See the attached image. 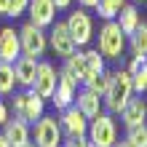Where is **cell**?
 I'll list each match as a JSON object with an SVG mask.
<instances>
[{"mask_svg": "<svg viewBox=\"0 0 147 147\" xmlns=\"http://www.w3.org/2000/svg\"><path fill=\"white\" fill-rule=\"evenodd\" d=\"M64 67H67V70H70V72L78 78V83H86V80H88V75H91L88 64H86L83 51H75V54H70V56L64 59Z\"/></svg>", "mask_w": 147, "mask_h": 147, "instance_id": "obj_19", "label": "cell"}, {"mask_svg": "<svg viewBox=\"0 0 147 147\" xmlns=\"http://www.w3.org/2000/svg\"><path fill=\"white\" fill-rule=\"evenodd\" d=\"M24 13H30V22L38 24V27H43V30L56 22V5H54V0H30Z\"/></svg>", "mask_w": 147, "mask_h": 147, "instance_id": "obj_11", "label": "cell"}, {"mask_svg": "<svg viewBox=\"0 0 147 147\" xmlns=\"http://www.w3.org/2000/svg\"><path fill=\"white\" fill-rule=\"evenodd\" d=\"M86 134H88V142L94 147H112L118 142V126H115V120H112L110 115H105V112H99L96 118H91Z\"/></svg>", "mask_w": 147, "mask_h": 147, "instance_id": "obj_3", "label": "cell"}, {"mask_svg": "<svg viewBox=\"0 0 147 147\" xmlns=\"http://www.w3.org/2000/svg\"><path fill=\"white\" fill-rule=\"evenodd\" d=\"M112 147H131V144H128V142L123 139V142H115V144H112Z\"/></svg>", "mask_w": 147, "mask_h": 147, "instance_id": "obj_35", "label": "cell"}, {"mask_svg": "<svg viewBox=\"0 0 147 147\" xmlns=\"http://www.w3.org/2000/svg\"><path fill=\"white\" fill-rule=\"evenodd\" d=\"M131 88H134V94L147 91V67H139L136 72H131Z\"/></svg>", "mask_w": 147, "mask_h": 147, "instance_id": "obj_26", "label": "cell"}, {"mask_svg": "<svg viewBox=\"0 0 147 147\" xmlns=\"http://www.w3.org/2000/svg\"><path fill=\"white\" fill-rule=\"evenodd\" d=\"M22 147H38V144L35 142H27V144H22Z\"/></svg>", "mask_w": 147, "mask_h": 147, "instance_id": "obj_36", "label": "cell"}, {"mask_svg": "<svg viewBox=\"0 0 147 147\" xmlns=\"http://www.w3.org/2000/svg\"><path fill=\"white\" fill-rule=\"evenodd\" d=\"M120 5H123L120 0H99V3L94 5V8H96V13H99L105 22H107V19H115V16H118Z\"/></svg>", "mask_w": 147, "mask_h": 147, "instance_id": "obj_24", "label": "cell"}, {"mask_svg": "<svg viewBox=\"0 0 147 147\" xmlns=\"http://www.w3.org/2000/svg\"><path fill=\"white\" fill-rule=\"evenodd\" d=\"M96 3H99V0H78V5H80V8H94Z\"/></svg>", "mask_w": 147, "mask_h": 147, "instance_id": "obj_31", "label": "cell"}, {"mask_svg": "<svg viewBox=\"0 0 147 147\" xmlns=\"http://www.w3.org/2000/svg\"><path fill=\"white\" fill-rule=\"evenodd\" d=\"M128 48H131V56H147V24L139 22L131 35H128Z\"/></svg>", "mask_w": 147, "mask_h": 147, "instance_id": "obj_20", "label": "cell"}, {"mask_svg": "<svg viewBox=\"0 0 147 147\" xmlns=\"http://www.w3.org/2000/svg\"><path fill=\"white\" fill-rule=\"evenodd\" d=\"M22 56V46H19V32L13 27H3L0 30V62H16Z\"/></svg>", "mask_w": 147, "mask_h": 147, "instance_id": "obj_13", "label": "cell"}, {"mask_svg": "<svg viewBox=\"0 0 147 147\" xmlns=\"http://www.w3.org/2000/svg\"><path fill=\"white\" fill-rule=\"evenodd\" d=\"M75 91H78V78L67 70V67H62V70H59L56 88H54V96H51V102L56 105V110L70 107L72 102H75Z\"/></svg>", "mask_w": 147, "mask_h": 147, "instance_id": "obj_8", "label": "cell"}, {"mask_svg": "<svg viewBox=\"0 0 147 147\" xmlns=\"http://www.w3.org/2000/svg\"><path fill=\"white\" fill-rule=\"evenodd\" d=\"M88 136L80 134V136H67V139H62V147H88Z\"/></svg>", "mask_w": 147, "mask_h": 147, "instance_id": "obj_28", "label": "cell"}, {"mask_svg": "<svg viewBox=\"0 0 147 147\" xmlns=\"http://www.w3.org/2000/svg\"><path fill=\"white\" fill-rule=\"evenodd\" d=\"M134 96V88H131V72L128 70H120V72H112L110 78V86L107 91L102 94V105H105L110 112H118L126 107V102Z\"/></svg>", "mask_w": 147, "mask_h": 147, "instance_id": "obj_1", "label": "cell"}, {"mask_svg": "<svg viewBox=\"0 0 147 147\" xmlns=\"http://www.w3.org/2000/svg\"><path fill=\"white\" fill-rule=\"evenodd\" d=\"M139 3H142V0H139Z\"/></svg>", "mask_w": 147, "mask_h": 147, "instance_id": "obj_39", "label": "cell"}, {"mask_svg": "<svg viewBox=\"0 0 147 147\" xmlns=\"http://www.w3.org/2000/svg\"><path fill=\"white\" fill-rule=\"evenodd\" d=\"M8 118H11V115H8V105H5V102H0V126H3Z\"/></svg>", "mask_w": 147, "mask_h": 147, "instance_id": "obj_30", "label": "cell"}, {"mask_svg": "<svg viewBox=\"0 0 147 147\" xmlns=\"http://www.w3.org/2000/svg\"><path fill=\"white\" fill-rule=\"evenodd\" d=\"M75 107L91 120V118H96L99 112H102V96H99V94H94V91H88V88L75 91Z\"/></svg>", "mask_w": 147, "mask_h": 147, "instance_id": "obj_17", "label": "cell"}, {"mask_svg": "<svg viewBox=\"0 0 147 147\" xmlns=\"http://www.w3.org/2000/svg\"><path fill=\"white\" fill-rule=\"evenodd\" d=\"M139 67H144V56H131V64H128V72H136Z\"/></svg>", "mask_w": 147, "mask_h": 147, "instance_id": "obj_29", "label": "cell"}, {"mask_svg": "<svg viewBox=\"0 0 147 147\" xmlns=\"http://www.w3.org/2000/svg\"><path fill=\"white\" fill-rule=\"evenodd\" d=\"M48 46L54 48V54L62 56V59H67L70 54H75V51H78V46H75V40H72V35H70V30H67L64 22H54V24H51Z\"/></svg>", "mask_w": 147, "mask_h": 147, "instance_id": "obj_9", "label": "cell"}, {"mask_svg": "<svg viewBox=\"0 0 147 147\" xmlns=\"http://www.w3.org/2000/svg\"><path fill=\"white\" fill-rule=\"evenodd\" d=\"M83 56H86V64H88V70H91V72H102V70H105V56H102L96 48L83 51Z\"/></svg>", "mask_w": 147, "mask_h": 147, "instance_id": "obj_25", "label": "cell"}, {"mask_svg": "<svg viewBox=\"0 0 147 147\" xmlns=\"http://www.w3.org/2000/svg\"><path fill=\"white\" fill-rule=\"evenodd\" d=\"M19 46H22V54L40 59L48 51V35H46V30L38 27V24H32V22H27L19 30Z\"/></svg>", "mask_w": 147, "mask_h": 147, "instance_id": "obj_5", "label": "cell"}, {"mask_svg": "<svg viewBox=\"0 0 147 147\" xmlns=\"http://www.w3.org/2000/svg\"><path fill=\"white\" fill-rule=\"evenodd\" d=\"M110 78H112V72L105 67L102 72H91V75H88V80H86L83 86H86L88 91H94V94H99V96H102V94L107 91V86H110Z\"/></svg>", "mask_w": 147, "mask_h": 147, "instance_id": "obj_22", "label": "cell"}, {"mask_svg": "<svg viewBox=\"0 0 147 147\" xmlns=\"http://www.w3.org/2000/svg\"><path fill=\"white\" fill-rule=\"evenodd\" d=\"M120 3H126V0H120Z\"/></svg>", "mask_w": 147, "mask_h": 147, "instance_id": "obj_38", "label": "cell"}, {"mask_svg": "<svg viewBox=\"0 0 147 147\" xmlns=\"http://www.w3.org/2000/svg\"><path fill=\"white\" fill-rule=\"evenodd\" d=\"M67 30H70V35L75 40V46H88L91 38H94V19L88 13V8H75V11L67 16Z\"/></svg>", "mask_w": 147, "mask_h": 147, "instance_id": "obj_6", "label": "cell"}, {"mask_svg": "<svg viewBox=\"0 0 147 147\" xmlns=\"http://www.w3.org/2000/svg\"><path fill=\"white\" fill-rule=\"evenodd\" d=\"M27 3H30V0H8V13L5 16H13V19L22 16L24 11H27Z\"/></svg>", "mask_w": 147, "mask_h": 147, "instance_id": "obj_27", "label": "cell"}, {"mask_svg": "<svg viewBox=\"0 0 147 147\" xmlns=\"http://www.w3.org/2000/svg\"><path fill=\"white\" fill-rule=\"evenodd\" d=\"M0 147H11V144H8V139H5L3 134H0Z\"/></svg>", "mask_w": 147, "mask_h": 147, "instance_id": "obj_34", "label": "cell"}, {"mask_svg": "<svg viewBox=\"0 0 147 147\" xmlns=\"http://www.w3.org/2000/svg\"><path fill=\"white\" fill-rule=\"evenodd\" d=\"M144 67H147V56H144Z\"/></svg>", "mask_w": 147, "mask_h": 147, "instance_id": "obj_37", "label": "cell"}, {"mask_svg": "<svg viewBox=\"0 0 147 147\" xmlns=\"http://www.w3.org/2000/svg\"><path fill=\"white\" fill-rule=\"evenodd\" d=\"M59 126H62V131H64L67 136H80V134H86V128H88V118H86L78 107L70 105V107L62 110Z\"/></svg>", "mask_w": 147, "mask_h": 147, "instance_id": "obj_12", "label": "cell"}, {"mask_svg": "<svg viewBox=\"0 0 147 147\" xmlns=\"http://www.w3.org/2000/svg\"><path fill=\"white\" fill-rule=\"evenodd\" d=\"M3 136L8 139L11 147H22L30 142V123L22 118H8L3 123Z\"/></svg>", "mask_w": 147, "mask_h": 147, "instance_id": "obj_14", "label": "cell"}, {"mask_svg": "<svg viewBox=\"0 0 147 147\" xmlns=\"http://www.w3.org/2000/svg\"><path fill=\"white\" fill-rule=\"evenodd\" d=\"M13 72H16V83L24 86V88H30L32 80H35V72H38V59L22 54V56L13 62Z\"/></svg>", "mask_w": 147, "mask_h": 147, "instance_id": "obj_16", "label": "cell"}, {"mask_svg": "<svg viewBox=\"0 0 147 147\" xmlns=\"http://www.w3.org/2000/svg\"><path fill=\"white\" fill-rule=\"evenodd\" d=\"M54 5H56V11H59V8H70L72 0H54Z\"/></svg>", "mask_w": 147, "mask_h": 147, "instance_id": "obj_32", "label": "cell"}, {"mask_svg": "<svg viewBox=\"0 0 147 147\" xmlns=\"http://www.w3.org/2000/svg\"><path fill=\"white\" fill-rule=\"evenodd\" d=\"M16 72L11 62H0V96H11L16 88Z\"/></svg>", "mask_w": 147, "mask_h": 147, "instance_id": "obj_21", "label": "cell"}, {"mask_svg": "<svg viewBox=\"0 0 147 147\" xmlns=\"http://www.w3.org/2000/svg\"><path fill=\"white\" fill-rule=\"evenodd\" d=\"M46 112V99L35 91H22V94H13V115L27 120V123H35V120Z\"/></svg>", "mask_w": 147, "mask_h": 147, "instance_id": "obj_4", "label": "cell"}, {"mask_svg": "<svg viewBox=\"0 0 147 147\" xmlns=\"http://www.w3.org/2000/svg\"><path fill=\"white\" fill-rule=\"evenodd\" d=\"M56 80H59V72L51 62H38V72H35V80H32L30 88L40 94L43 99H51L54 96V88H56Z\"/></svg>", "mask_w": 147, "mask_h": 147, "instance_id": "obj_10", "label": "cell"}, {"mask_svg": "<svg viewBox=\"0 0 147 147\" xmlns=\"http://www.w3.org/2000/svg\"><path fill=\"white\" fill-rule=\"evenodd\" d=\"M64 139V131L59 126V120L54 115H43L35 120V144L38 147H62Z\"/></svg>", "mask_w": 147, "mask_h": 147, "instance_id": "obj_7", "label": "cell"}, {"mask_svg": "<svg viewBox=\"0 0 147 147\" xmlns=\"http://www.w3.org/2000/svg\"><path fill=\"white\" fill-rule=\"evenodd\" d=\"M123 48H126V35L120 32L115 19H107L105 27L99 30V48L96 51L105 56V62H115V59H120Z\"/></svg>", "mask_w": 147, "mask_h": 147, "instance_id": "obj_2", "label": "cell"}, {"mask_svg": "<svg viewBox=\"0 0 147 147\" xmlns=\"http://www.w3.org/2000/svg\"><path fill=\"white\" fill-rule=\"evenodd\" d=\"M118 115L123 118L126 128H128V126H136V123H144V120H147V105H144L142 94H139V96H131V99L126 102V107L120 110Z\"/></svg>", "mask_w": 147, "mask_h": 147, "instance_id": "obj_15", "label": "cell"}, {"mask_svg": "<svg viewBox=\"0 0 147 147\" xmlns=\"http://www.w3.org/2000/svg\"><path fill=\"white\" fill-rule=\"evenodd\" d=\"M126 142L131 147H147V123H136L126 128Z\"/></svg>", "mask_w": 147, "mask_h": 147, "instance_id": "obj_23", "label": "cell"}, {"mask_svg": "<svg viewBox=\"0 0 147 147\" xmlns=\"http://www.w3.org/2000/svg\"><path fill=\"white\" fill-rule=\"evenodd\" d=\"M8 13V0H0V16Z\"/></svg>", "mask_w": 147, "mask_h": 147, "instance_id": "obj_33", "label": "cell"}, {"mask_svg": "<svg viewBox=\"0 0 147 147\" xmlns=\"http://www.w3.org/2000/svg\"><path fill=\"white\" fill-rule=\"evenodd\" d=\"M115 22H118L120 32L128 38L136 27H139V22H142V19H139V11H136L134 5H126V3H123V5H120V11H118V16H115Z\"/></svg>", "mask_w": 147, "mask_h": 147, "instance_id": "obj_18", "label": "cell"}]
</instances>
